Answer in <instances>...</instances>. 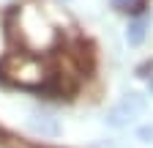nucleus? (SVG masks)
Returning <instances> with one entry per match:
<instances>
[{
    "label": "nucleus",
    "instance_id": "obj_2",
    "mask_svg": "<svg viewBox=\"0 0 153 148\" xmlns=\"http://www.w3.org/2000/svg\"><path fill=\"white\" fill-rule=\"evenodd\" d=\"M148 25H150L148 14H142V16H131L128 30H126V41H128L131 47H140V44L145 41V36H148Z\"/></svg>",
    "mask_w": 153,
    "mask_h": 148
},
{
    "label": "nucleus",
    "instance_id": "obj_5",
    "mask_svg": "<svg viewBox=\"0 0 153 148\" xmlns=\"http://www.w3.org/2000/svg\"><path fill=\"white\" fill-rule=\"evenodd\" d=\"M150 93H153V74H150Z\"/></svg>",
    "mask_w": 153,
    "mask_h": 148
},
{
    "label": "nucleus",
    "instance_id": "obj_4",
    "mask_svg": "<svg viewBox=\"0 0 153 148\" xmlns=\"http://www.w3.org/2000/svg\"><path fill=\"white\" fill-rule=\"evenodd\" d=\"M140 137H142L145 143H150V140H153V126H142V129H140Z\"/></svg>",
    "mask_w": 153,
    "mask_h": 148
},
{
    "label": "nucleus",
    "instance_id": "obj_3",
    "mask_svg": "<svg viewBox=\"0 0 153 148\" xmlns=\"http://www.w3.org/2000/svg\"><path fill=\"white\" fill-rule=\"evenodd\" d=\"M115 11L128 14V16H142L148 8V0H109Z\"/></svg>",
    "mask_w": 153,
    "mask_h": 148
},
{
    "label": "nucleus",
    "instance_id": "obj_1",
    "mask_svg": "<svg viewBox=\"0 0 153 148\" xmlns=\"http://www.w3.org/2000/svg\"><path fill=\"white\" fill-rule=\"evenodd\" d=\"M142 113H145V96L131 90V93H126L120 102L112 104V110L107 113V123H109L112 129H123V126L134 123Z\"/></svg>",
    "mask_w": 153,
    "mask_h": 148
}]
</instances>
